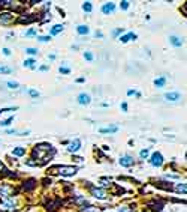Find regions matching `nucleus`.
Returning a JSON list of instances; mask_svg holds the SVG:
<instances>
[{"instance_id":"f257e3e1","label":"nucleus","mask_w":187,"mask_h":212,"mask_svg":"<svg viewBox=\"0 0 187 212\" xmlns=\"http://www.w3.org/2000/svg\"><path fill=\"white\" fill-rule=\"evenodd\" d=\"M54 170H57V173H60L62 176H74L78 169L74 167V166H59Z\"/></svg>"},{"instance_id":"f03ea898","label":"nucleus","mask_w":187,"mask_h":212,"mask_svg":"<svg viewBox=\"0 0 187 212\" xmlns=\"http://www.w3.org/2000/svg\"><path fill=\"white\" fill-rule=\"evenodd\" d=\"M150 163H151V166H154V167H160V166L163 164V157H162V154H159V152H154V154L151 155V160H150Z\"/></svg>"},{"instance_id":"7ed1b4c3","label":"nucleus","mask_w":187,"mask_h":212,"mask_svg":"<svg viewBox=\"0 0 187 212\" xmlns=\"http://www.w3.org/2000/svg\"><path fill=\"white\" fill-rule=\"evenodd\" d=\"M14 20V15L11 12H2L0 14V24H9Z\"/></svg>"},{"instance_id":"20e7f679","label":"nucleus","mask_w":187,"mask_h":212,"mask_svg":"<svg viewBox=\"0 0 187 212\" xmlns=\"http://www.w3.org/2000/svg\"><path fill=\"white\" fill-rule=\"evenodd\" d=\"M120 164L123 167H130V166H133V158L130 155H124V157L120 158Z\"/></svg>"},{"instance_id":"39448f33","label":"nucleus","mask_w":187,"mask_h":212,"mask_svg":"<svg viewBox=\"0 0 187 212\" xmlns=\"http://www.w3.org/2000/svg\"><path fill=\"white\" fill-rule=\"evenodd\" d=\"M165 99H166V101H171V102H174V101H178V99H181V95H180L178 92H169V93H165Z\"/></svg>"},{"instance_id":"423d86ee","label":"nucleus","mask_w":187,"mask_h":212,"mask_svg":"<svg viewBox=\"0 0 187 212\" xmlns=\"http://www.w3.org/2000/svg\"><path fill=\"white\" fill-rule=\"evenodd\" d=\"M78 104H81V105H88V104H90V95H87V93H79V95H78Z\"/></svg>"},{"instance_id":"0eeeda50","label":"nucleus","mask_w":187,"mask_h":212,"mask_svg":"<svg viewBox=\"0 0 187 212\" xmlns=\"http://www.w3.org/2000/svg\"><path fill=\"white\" fill-rule=\"evenodd\" d=\"M91 193H93V196L96 197V199H106V193L103 191V190H100V188H93L91 190Z\"/></svg>"},{"instance_id":"6e6552de","label":"nucleus","mask_w":187,"mask_h":212,"mask_svg":"<svg viewBox=\"0 0 187 212\" xmlns=\"http://www.w3.org/2000/svg\"><path fill=\"white\" fill-rule=\"evenodd\" d=\"M114 9H115V5H114V3H105V5L102 6V12H103V14H112Z\"/></svg>"},{"instance_id":"1a4fd4ad","label":"nucleus","mask_w":187,"mask_h":212,"mask_svg":"<svg viewBox=\"0 0 187 212\" xmlns=\"http://www.w3.org/2000/svg\"><path fill=\"white\" fill-rule=\"evenodd\" d=\"M81 147V140H78V138H75L74 141L69 144V152H76L78 149Z\"/></svg>"},{"instance_id":"9d476101","label":"nucleus","mask_w":187,"mask_h":212,"mask_svg":"<svg viewBox=\"0 0 187 212\" xmlns=\"http://www.w3.org/2000/svg\"><path fill=\"white\" fill-rule=\"evenodd\" d=\"M35 185H36V181L35 179H29L27 182H24V190L26 191H30V190L35 188Z\"/></svg>"},{"instance_id":"9b49d317","label":"nucleus","mask_w":187,"mask_h":212,"mask_svg":"<svg viewBox=\"0 0 187 212\" xmlns=\"http://www.w3.org/2000/svg\"><path fill=\"white\" fill-rule=\"evenodd\" d=\"M169 42L172 44L174 47H181V45H183V41H181L178 36H171V38H169Z\"/></svg>"},{"instance_id":"f8f14e48","label":"nucleus","mask_w":187,"mask_h":212,"mask_svg":"<svg viewBox=\"0 0 187 212\" xmlns=\"http://www.w3.org/2000/svg\"><path fill=\"white\" fill-rule=\"evenodd\" d=\"M118 131V127L112 125V127H108V128H100V132L102 134H108V132H117Z\"/></svg>"},{"instance_id":"ddd939ff","label":"nucleus","mask_w":187,"mask_h":212,"mask_svg":"<svg viewBox=\"0 0 187 212\" xmlns=\"http://www.w3.org/2000/svg\"><path fill=\"white\" fill-rule=\"evenodd\" d=\"M130 39H136V35H135V33H127V35H124V36L120 38L121 42H127V41H130Z\"/></svg>"},{"instance_id":"4468645a","label":"nucleus","mask_w":187,"mask_h":212,"mask_svg":"<svg viewBox=\"0 0 187 212\" xmlns=\"http://www.w3.org/2000/svg\"><path fill=\"white\" fill-rule=\"evenodd\" d=\"M14 205H15V200L11 199V200H6V202L3 203V208H0V209H12Z\"/></svg>"},{"instance_id":"2eb2a0df","label":"nucleus","mask_w":187,"mask_h":212,"mask_svg":"<svg viewBox=\"0 0 187 212\" xmlns=\"http://www.w3.org/2000/svg\"><path fill=\"white\" fill-rule=\"evenodd\" d=\"M12 154H14L15 157H23V155H26V149H24V147H15Z\"/></svg>"},{"instance_id":"dca6fc26","label":"nucleus","mask_w":187,"mask_h":212,"mask_svg":"<svg viewBox=\"0 0 187 212\" xmlns=\"http://www.w3.org/2000/svg\"><path fill=\"white\" fill-rule=\"evenodd\" d=\"M63 30V26L62 24H55L52 29H51V35H57V33H60Z\"/></svg>"},{"instance_id":"f3484780","label":"nucleus","mask_w":187,"mask_h":212,"mask_svg":"<svg viewBox=\"0 0 187 212\" xmlns=\"http://www.w3.org/2000/svg\"><path fill=\"white\" fill-rule=\"evenodd\" d=\"M76 32H78L79 35H87V33H88V27H87V26H78V27H76Z\"/></svg>"},{"instance_id":"a211bd4d","label":"nucleus","mask_w":187,"mask_h":212,"mask_svg":"<svg viewBox=\"0 0 187 212\" xmlns=\"http://www.w3.org/2000/svg\"><path fill=\"white\" fill-rule=\"evenodd\" d=\"M177 191H178V193H183V194H186V193H187L186 184H178V185H177Z\"/></svg>"},{"instance_id":"6ab92c4d","label":"nucleus","mask_w":187,"mask_h":212,"mask_svg":"<svg viewBox=\"0 0 187 212\" xmlns=\"http://www.w3.org/2000/svg\"><path fill=\"white\" fill-rule=\"evenodd\" d=\"M165 83H166V80L162 77V78H157V80H154V84H156V87H163L165 86Z\"/></svg>"},{"instance_id":"aec40b11","label":"nucleus","mask_w":187,"mask_h":212,"mask_svg":"<svg viewBox=\"0 0 187 212\" xmlns=\"http://www.w3.org/2000/svg\"><path fill=\"white\" fill-rule=\"evenodd\" d=\"M35 63H36V62H35L33 59H29V60L24 62V66H26V68H35V66H36Z\"/></svg>"},{"instance_id":"412c9836","label":"nucleus","mask_w":187,"mask_h":212,"mask_svg":"<svg viewBox=\"0 0 187 212\" xmlns=\"http://www.w3.org/2000/svg\"><path fill=\"white\" fill-rule=\"evenodd\" d=\"M82 9H84L85 12H91V9H93V6H91V3H90V2H85V3L82 5Z\"/></svg>"},{"instance_id":"4be33fe9","label":"nucleus","mask_w":187,"mask_h":212,"mask_svg":"<svg viewBox=\"0 0 187 212\" xmlns=\"http://www.w3.org/2000/svg\"><path fill=\"white\" fill-rule=\"evenodd\" d=\"M12 69L8 68V66H0V74H11Z\"/></svg>"},{"instance_id":"5701e85b","label":"nucleus","mask_w":187,"mask_h":212,"mask_svg":"<svg viewBox=\"0 0 187 212\" xmlns=\"http://www.w3.org/2000/svg\"><path fill=\"white\" fill-rule=\"evenodd\" d=\"M12 121H14V118H9V119H6V121H2V122H0V125H2V127H9Z\"/></svg>"},{"instance_id":"b1692460","label":"nucleus","mask_w":187,"mask_h":212,"mask_svg":"<svg viewBox=\"0 0 187 212\" xmlns=\"http://www.w3.org/2000/svg\"><path fill=\"white\" fill-rule=\"evenodd\" d=\"M6 84H8L9 89H17V87H18V83H17V81H8Z\"/></svg>"},{"instance_id":"393cba45","label":"nucleus","mask_w":187,"mask_h":212,"mask_svg":"<svg viewBox=\"0 0 187 212\" xmlns=\"http://www.w3.org/2000/svg\"><path fill=\"white\" fill-rule=\"evenodd\" d=\"M82 212H100L97 208H93V206H88V208H85V209H82Z\"/></svg>"},{"instance_id":"a878e982","label":"nucleus","mask_w":187,"mask_h":212,"mask_svg":"<svg viewBox=\"0 0 187 212\" xmlns=\"http://www.w3.org/2000/svg\"><path fill=\"white\" fill-rule=\"evenodd\" d=\"M139 157H141V158H147V157H148V149H142V151L139 152Z\"/></svg>"},{"instance_id":"bb28decb","label":"nucleus","mask_w":187,"mask_h":212,"mask_svg":"<svg viewBox=\"0 0 187 212\" xmlns=\"http://www.w3.org/2000/svg\"><path fill=\"white\" fill-rule=\"evenodd\" d=\"M29 93H30V96H32V98H37V96H39V92L35 90V89H30V90H29Z\"/></svg>"},{"instance_id":"cd10ccee","label":"nucleus","mask_w":187,"mask_h":212,"mask_svg":"<svg viewBox=\"0 0 187 212\" xmlns=\"http://www.w3.org/2000/svg\"><path fill=\"white\" fill-rule=\"evenodd\" d=\"M26 53L33 56V54H37V50H36V48H27V50H26Z\"/></svg>"},{"instance_id":"c85d7f7f","label":"nucleus","mask_w":187,"mask_h":212,"mask_svg":"<svg viewBox=\"0 0 187 212\" xmlns=\"http://www.w3.org/2000/svg\"><path fill=\"white\" fill-rule=\"evenodd\" d=\"M37 39H39V41H40V42H48V41H49V39H51V38H49V36H39V38H37Z\"/></svg>"},{"instance_id":"c756f323","label":"nucleus","mask_w":187,"mask_h":212,"mask_svg":"<svg viewBox=\"0 0 187 212\" xmlns=\"http://www.w3.org/2000/svg\"><path fill=\"white\" fill-rule=\"evenodd\" d=\"M84 57H85V59H87V60H93V54H91V53H90V51H87V53H85V54H84Z\"/></svg>"},{"instance_id":"7c9ffc66","label":"nucleus","mask_w":187,"mask_h":212,"mask_svg":"<svg viewBox=\"0 0 187 212\" xmlns=\"http://www.w3.org/2000/svg\"><path fill=\"white\" fill-rule=\"evenodd\" d=\"M120 6H121V9H127V8H129V2H126V0H124V2H121V5H120Z\"/></svg>"},{"instance_id":"2f4dec72","label":"nucleus","mask_w":187,"mask_h":212,"mask_svg":"<svg viewBox=\"0 0 187 212\" xmlns=\"http://www.w3.org/2000/svg\"><path fill=\"white\" fill-rule=\"evenodd\" d=\"M14 110H17V107H14V108H2L0 113H8V111H14Z\"/></svg>"},{"instance_id":"473e14b6","label":"nucleus","mask_w":187,"mask_h":212,"mask_svg":"<svg viewBox=\"0 0 187 212\" xmlns=\"http://www.w3.org/2000/svg\"><path fill=\"white\" fill-rule=\"evenodd\" d=\"M118 212H133V209H130V208H120Z\"/></svg>"},{"instance_id":"72a5a7b5","label":"nucleus","mask_w":187,"mask_h":212,"mask_svg":"<svg viewBox=\"0 0 187 212\" xmlns=\"http://www.w3.org/2000/svg\"><path fill=\"white\" fill-rule=\"evenodd\" d=\"M69 71H71L69 68H60V72L62 74H69Z\"/></svg>"},{"instance_id":"f704fd0d","label":"nucleus","mask_w":187,"mask_h":212,"mask_svg":"<svg viewBox=\"0 0 187 212\" xmlns=\"http://www.w3.org/2000/svg\"><path fill=\"white\" fill-rule=\"evenodd\" d=\"M3 171H6V169H5V164L0 161V173H3Z\"/></svg>"},{"instance_id":"c9c22d12","label":"nucleus","mask_w":187,"mask_h":212,"mask_svg":"<svg viewBox=\"0 0 187 212\" xmlns=\"http://www.w3.org/2000/svg\"><path fill=\"white\" fill-rule=\"evenodd\" d=\"M3 54H5V56H9V54H11L9 48H3Z\"/></svg>"},{"instance_id":"e433bc0d","label":"nucleus","mask_w":187,"mask_h":212,"mask_svg":"<svg viewBox=\"0 0 187 212\" xmlns=\"http://www.w3.org/2000/svg\"><path fill=\"white\" fill-rule=\"evenodd\" d=\"M26 35H27V36H33V35H35V30L32 29V30H29V32H27Z\"/></svg>"},{"instance_id":"4c0bfd02","label":"nucleus","mask_w":187,"mask_h":212,"mask_svg":"<svg viewBox=\"0 0 187 212\" xmlns=\"http://www.w3.org/2000/svg\"><path fill=\"white\" fill-rule=\"evenodd\" d=\"M121 108L126 111V110H127V104H126V102H123V104H121Z\"/></svg>"},{"instance_id":"58836bf2","label":"nucleus","mask_w":187,"mask_h":212,"mask_svg":"<svg viewBox=\"0 0 187 212\" xmlns=\"http://www.w3.org/2000/svg\"><path fill=\"white\" fill-rule=\"evenodd\" d=\"M127 95H136V92H135V90H129Z\"/></svg>"},{"instance_id":"ea45409f","label":"nucleus","mask_w":187,"mask_h":212,"mask_svg":"<svg viewBox=\"0 0 187 212\" xmlns=\"http://www.w3.org/2000/svg\"><path fill=\"white\" fill-rule=\"evenodd\" d=\"M0 212H3V211H0Z\"/></svg>"}]
</instances>
